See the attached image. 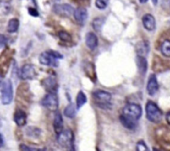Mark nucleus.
<instances>
[{
  "instance_id": "1",
  "label": "nucleus",
  "mask_w": 170,
  "mask_h": 151,
  "mask_svg": "<svg viewBox=\"0 0 170 151\" xmlns=\"http://www.w3.org/2000/svg\"><path fill=\"white\" fill-rule=\"evenodd\" d=\"M58 143L60 146L69 150H74V135L69 129L63 130L58 134Z\"/></svg>"
},
{
  "instance_id": "2",
  "label": "nucleus",
  "mask_w": 170,
  "mask_h": 151,
  "mask_svg": "<svg viewBox=\"0 0 170 151\" xmlns=\"http://www.w3.org/2000/svg\"><path fill=\"white\" fill-rule=\"evenodd\" d=\"M63 56L60 54L59 52H55V51H46V52H42L39 55L38 60L42 65L48 66H53L57 67L58 66V60L62 59Z\"/></svg>"
},
{
  "instance_id": "3",
  "label": "nucleus",
  "mask_w": 170,
  "mask_h": 151,
  "mask_svg": "<svg viewBox=\"0 0 170 151\" xmlns=\"http://www.w3.org/2000/svg\"><path fill=\"white\" fill-rule=\"evenodd\" d=\"M94 103L101 109L110 108L112 95L103 90H96L93 92Z\"/></svg>"
},
{
  "instance_id": "4",
  "label": "nucleus",
  "mask_w": 170,
  "mask_h": 151,
  "mask_svg": "<svg viewBox=\"0 0 170 151\" xmlns=\"http://www.w3.org/2000/svg\"><path fill=\"white\" fill-rule=\"evenodd\" d=\"M146 117L150 122L159 123L163 118V112L154 102L149 101L146 104Z\"/></svg>"
},
{
  "instance_id": "5",
  "label": "nucleus",
  "mask_w": 170,
  "mask_h": 151,
  "mask_svg": "<svg viewBox=\"0 0 170 151\" xmlns=\"http://www.w3.org/2000/svg\"><path fill=\"white\" fill-rule=\"evenodd\" d=\"M14 98V90H13L12 81L8 79L2 84L1 90V101L3 105H9Z\"/></svg>"
},
{
  "instance_id": "6",
  "label": "nucleus",
  "mask_w": 170,
  "mask_h": 151,
  "mask_svg": "<svg viewBox=\"0 0 170 151\" xmlns=\"http://www.w3.org/2000/svg\"><path fill=\"white\" fill-rule=\"evenodd\" d=\"M143 110L140 105L134 104V103H129L127 104L123 109V115L132 118L135 121H139L141 118Z\"/></svg>"
},
{
  "instance_id": "7",
  "label": "nucleus",
  "mask_w": 170,
  "mask_h": 151,
  "mask_svg": "<svg viewBox=\"0 0 170 151\" xmlns=\"http://www.w3.org/2000/svg\"><path fill=\"white\" fill-rule=\"evenodd\" d=\"M41 103L43 106L51 111H56L58 108V98L56 93L48 92V94L43 97Z\"/></svg>"
},
{
  "instance_id": "8",
  "label": "nucleus",
  "mask_w": 170,
  "mask_h": 151,
  "mask_svg": "<svg viewBox=\"0 0 170 151\" xmlns=\"http://www.w3.org/2000/svg\"><path fill=\"white\" fill-rule=\"evenodd\" d=\"M53 10L56 14L63 17V18H69V17L74 14V8L68 3L55 4L53 6Z\"/></svg>"
},
{
  "instance_id": "9",
  "label": "nucleus",
  "mask_w": 170,
  "mask_h": 151,
  "mask_svg": "<svg viewBox=\"0 0 170 151\" xmlns=\"http://www.w3.org/2000/svg\"><path fill=\"white\" fill-rule=\"evenodd\" d=\"M37 72L34 66L31 64H25L20 70L19 76L22 80H33L36 77Z\"/></svg>"
},
{
  "instance_id": "10",
  "label": "nucleus",
  "mask_w": 170,
  "mask_h": 151,
  "mask_svg": "<svg viewBox=\"0 0 170 151\" xmlns=\"http://www.w3.org/2000/svg\"><path fill=\"white\" fill-rule=\"evenodd\" d=\"M43 87L48 92H51V93H56L58 91V82L56 78L53 76H49L47 78H45L44 80L43 81Z\"/></svg>"
},
{
  "instance_id": "11",
  "label": "nucleus",
  "mask_w": 170,
  "mask_h": 151,
  "mask_svg": "<svg viewBox=\"0 0 170 151\" xmlns=\"http://www.w3.org/2000/svg\"><path fill=\"white\" fill-rule=\"evenodd\" d=\"M158 88H159V86H158V80H157V76L154 74H152V75H150L149 81H148L147 91H148L149 96H153L158 92Z\"/></svg>"
},
{
  "instance_id": "12",
  "label": "nucleus",
  "mask_w": 170,
  "mask_h": 151,
  "mask_svg": "<svg viewBox=\"0 0 170 151\" xmlns=\"http://www.w3.org/2000/svg\"><path fill=\"white\" fill-rule=\"evenodd\" d=\"M88 16H89V14H88L87 9L82 7L76 8L74 10V17L75 20L80 25H84L86 23Z\"/></svg>"
},
{
  "instance_id": "13",
  "label": "nucleus",
  "mask_w": 170,
  "mask_h": 151,
  "mask_svg": "<svg viewBox=\"0 0 170 151\" xmlns=\"http://www.w3.org/2000/svg\"><path fill=\"white\" fill-rule=\"evenodd\" d=\"M142 23L144 25V29L148 31H153L156 28V21L154 17L152 14L147 13L144 15L143 18H142Z\"/></svg>"
},
{
  "instance_id": "14",
  "label": "nucleus",
  "mask_w": 170,
  "mask_h": 151,
  "mask_svg": "<svg viewBox=\"0 0 170 151\" xmlns=\"http://www.w3.org/2000/svg\"><path fill=\"white\" fill-rule=\"evenodd\" d=\"M14 121L16 123V125L19 127H23L26 125L27 123V115L25 111H24L21 109L16 110L14 116Z\"/></svg>"
},
{
  "instance_id": "15",
  "label": "nucleus",
  "mask_w": 170,
  "mask_h": 151,
  "mask_svg": "<svg viewBox=\"0 0 170 151\" xmlns=\"http://www.w3.org/2000/svg\"><path fill=\"white\" fill-rule=\"evenodd\" d=\"M136 64L139 74L143 76H145L147 71H148V61H147L145 57L138 55L136 57Z\"/></svg>"
},
{
  "instance_id": "16",
  "label": "nucleus",
  "mask_w": 170,
  "mask_h": 151,
  "mask_svg": "<svg viewBox=\"0 0 170 151\" xmlns=\"http://www.w3.org/2000/svg\"><path fill=\"white\" fill-rule=\"evenodd\" d=\"M85 43L90 50L96 49L98 45V37L94 33H88L85 37Z\"/></svg>"
},
{
  "instance_id": "17",
  "label": "nucleus",
  "mask_w": 170,
  "mask_h": 151,
  "mask_svg": "<svg viewBox=\"0 0 170 151\" xmlns=\"http://www.w3.org/2000/svg\"><path fill=\"white\" fill-rule=\"evenodd\" d=\"M120 122L125 128H127L129 130H134L138 125V121H135L134 119L129 118L124 115H121L119 117Z\"/></svg>"
},
{
  "instance_id": "18",
  "label": "nucleus",
  "mask_w": 170,
  "mask_h": 151,
  "mask_svg": "<svg viewBox=\"0 0 170 151\" xmlns=\"http://www.w3.org/2000/svg\"><path fill=\"white\" fill-rule=\"evenodd\" d=\"M135 51L139 56H146L149 52V43L147 41H141L135 46Z\"/></svg>"
},
{
  "instance_id": "19",
  "label": "nucleus",
  "mask_w": 170,
  "mask_h": 151,
  "mask_svg": "<svg viewBox=\"0 0 170 151\" xmlns=\"http://www.w3.org/2000/svg\"><path fill=\"white\" fill-rule=\"evenodd\" d=\"M53 129L56 134H59L63 130V120L60 112H56L53 119Z\"/></svg>"
},
{
  "instance_id": "20",
  "label": "nucleus",
  "mask_w": 170,
  "mask_h": 151,
  "mask_svg": "<svg viewBox=\"0 0 170 151\" xmlns=\"http://www.w3.org/2000/svg\"><path fill=\"white\" fill-rule=\"evenodd\" d=\"M19 20L17 18L10 19L8 24L7 30L9 33H14L19 30Z\"/></svg>"
},
{
  "instance_id": "21",
  "label": "nucleus",
  "mask_w": 170,
  "mask_h": 151,
  "mask_svg": "<svg viewBox=\"0 0 170 151\" xmlns=\"http://www.w3.org/2000/svg\"><path fill=\"white\" fill-rule=\"evenodd\" d=\"M86 103H87L86 95L84 94L82 91H80L78 93L76 97V108L78 109V110H79L80 108H82V106L86 104Z\"/></svg>"
},
{
  "instance_id": "22",
  "label": "nucleus",
  "mask_w": 170,
  "mask_h": 151,
  "mask_svg": "<svg viewBox=\"0 0 170 151\" xmlns=\"http://www.w3.org/2000/svg\"><path fill=\"white\" fill-rule=\"evenodd\" d=\"M76 109L75 108V106L73 103H70V104L66 106V108L64 109V113L65 116L69 119H74L76 116Z\"/></svg>"
},
{
  "instance_id": "23",
  "label": "nucleus",
  "mask_w": 170,
  "mask_h": 151,
  "mask_svg": "<svg viewBox=\"0 0 170 151\" xmlns=\"http://www.w3.org/2000/svg\"><path fill=\"white\" fill-rule=\"evenodd\" d=\"M26 134L28 136L32 137V138H38L41 135V130L38 127L29 126L27 128Z\"/></svg>"
},
{
  "instance_id": "24",
  "label": "nucleus",
  "mask_w": 170,
  "mask_h": 151,
  "mask_svg": "<svg viewBox=\"0 0 170 151\" xmlns=\"http://www.w3.org/2000/svg\"><path fill=\"white\" fill-rule=\"evenodd\" d=\"M160 50L162 54H163L164 57H170V41H163V43L161 44Z\"/></svg>"
},
{
  "instance_id": "25",
  "label": "nucleus",
  "mask_w": 170,
  "mask_h": 151,
  "mask_svg": "<svg viewBox=\"0 0 170 151\" xmlns=\"http://www.w3.org/2000/svg\"><path fill=\"white\" fill-rule=\"evenodd\" d=\"M58 37L59 38L60 40L64 42V43H70L73 40L72 36L66 31H59L58 33Z\"/></svg>"
},
{
  "instance_id": "26",
  "label": "nucleus",
  "mask_w": 170,
  "mask_h": 151,
  "mask_svg": "<svg viewBox=\"0 0 170 151\" xmlns=\"http://www.w3.org/2000/svg\"><path fill=\"white\" fill-rule=\"evenodd\" d=\"M103 23H104V19L102 18H96L94 19V21L92 23L93 28L95 31H100L102 27H103Z\"/></svg>"
},
{
  "instance_id": "27",
  "label": "nucleus",
  "mask_w": 170,
  "mask_h": 151,
  "mask_svg": "<svg viewBox=\"0 0 170 151\" xmlns=\"http://www.w3.org/2000/svg\"><path fill=\"white\" fill-rule=\"evenodd\" d=\"M108 3H109V0H96L95 6L98 9L103 10L108 7Z\"/></svg>"
},
{
  "instance_id": "28",
  "label": "nucleus",
  "mask_w": 170,
  "mask_h": 151,
  "mask_svg": "<svg viewBox=\"0 0 170 151\" xmlns=\"http://www.w3.org/2000/svg\"><path fill=\"white\" fill-rule=\"evenodd\" d=\"M137 150L139 151H148L149 150V148L146 145V144L144 143L143 140H140V141L138 142V144H137Z\"/></svg>"
},
{
  "instance_id": "29",
  "label": "nucleus",
  "mask_w": 170,
  "mask_h": 151,
  "mask_svg": "<svg viewBox=\"0 0 170 151\" xmlns=\"http://www.w3.org/2000/svg\"><path fill=\"white\" fill-rule=\"evenodd\" d=\"M8 43V38L3 34H0V48H3L6 46Z\"/></svg>"
},
{
  "instance_id": "30",
  "label": "nucleus",
  "mask_w": 170,
  "mask_h": 151,
  "mask_svg": "<svg viewBox=\"0 0 170 151\" xmlns=\"http://www.w3.org/2000/svg\"><path fill=\"white\" fill-rule=\"evenodd\" d=\"M29 15H31L33 17H38L39 16V13L38 12V10L36 8H29Z\"/></svg>"
},
{
  "instance_id": "31",
  "label": "nucleus",
  "mask_w": 170,
  "mask_h": 151,
  "mask_svg": "<svg viewBox=\"0 0 170 151\" xmlns=\"http://www.w3.org/2000/svg\"><path fill=\"white\" fill-rule=\"evenodd\" d=\"M1 7H2V9L3 10V11H5V13L9 12L10 5L8 3L2 2V3H1Z\"/></svg>"
},
{
  "instance_id": "32",
  "label": "nucleus",
  "mask_w": 170,
  "mask_h": 151,
  "mask_svg": "<svg viewBox=\"0 0 170 151\" xmlns=\"http://www.w3.org/2000/svg\"><path fill=\"white\" fill-rule=\"evenodd\" d=\"M20 149L21 150H26V151H32V150H38L34 148H30V147L27 146L25 144H20Z\"/></svg>"
},
{
  "instance_id": "33",
  "label": "nucleus",
  "mask_w": 170,
  "mask_h": 151,
  "mask_svg": "<svg viewBox=\"0 0 170 151\" xmlns=\"http://www.w3.org/2000/svg\"><path fill=\"white\" fill-rule=\"evenodd\" d=\"M166 120H167L168 123L170 125V112H168V113L166 115Z\"/></svg>"
},
{
  "instance_id": "34",
  "label": "nucleus",
  "mask_w": 170,
  "mask_h": 151,
  "mask_svg": "<svg viewBox=\"0 0 170 151\" xmlns=\"http://www.w3.org/2000/svg\"><path fill=\"white\" fill-rule=\"evenodd\" d=\"M3 138L2 135L0 134V147L3 146Z\"/></svg>"
},
{
  "instance_id": "35",
  "label": "nucleus",
  "mask_w": 170,
  "mask_h": 151,
  "mask_svg": "<svg viewBox=\"0 0 170 151\" xmlns=\"http://www.w3.org/2000/svg\"><path fill=\"white\" fill-rule=\"evenodd\" d=\"M149 1V0H139V2L141 3H145Z\"/></svg>"
},
{
  "instance_id": "36",
  "label": "nucleus",
  "mask_w": 170,
  "mask_h": 151,
  "mask_svg": "<svg viewBox=\"0 0 170 151\" xmlns=\"http://www.w3.org/2000/svg\"><path fill=\"white\" fill-rule=\"evenodd\" d=\"M153 4L156 5L157 3H158V0H153Z\"/></svg>"
},
{
  "instance_id": "37",
  "label": "nucleus",
  "mask_w": 170,
  "mask_h": 151,
  "mask_svg": "<svg viewBox=\"0 0 170 151\" xmlns=\"http://www.w3.org/2000/svg\"><path fill=\"white\" fill-rule=\"evenodd\" d=\"M2 86V81H1V78H0V86Z\"/></svg>"
},
{
  "instance_id": "38",
  "label": "nucleus",
  "mask_w": 170,
  "mask_h": 151,
  "mask_svg": "<svg viewBox=\"0 0 170 151\" xmlns=\"http://www.w3.org/2000/svg\"><path fill=\"white\" fill-rule=\"evenodd\" d=\"M2 126V122H1V120H0V127Z\"/></svg>"
}]
</instances>
